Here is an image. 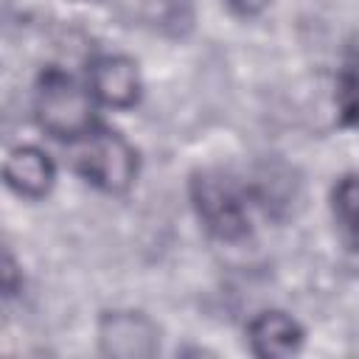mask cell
Here are the masks:
<instances>
[{
  "mask_svg": "<svg viewBox=\"0 0 359 359\" xmlns=\"http://www.w3.org/2000/svg\"><path fill=\"white\" fill-rule=\"evenodd\" d=\"M87 84L93 98L109 109H132L143 95V76L126 53H98L87 65Z\"/></svg>",
  "mask_w": 359,
  "mask_h": 359,
  "instance_id": "cell-5",
  "label": "cell"
},
{
  "mask_svg": "<svg viewBox=\"0 0 359 359\" xmlns=\"http://www.w3.org/2000/svg\"><path fill=\"white\" fill-rule=\"evenodd\" d=\"M238 17H258L261 11H266L269 8V3L272 0H224Z\"/></svg>",
  "mask_w": 359,
  "mask_h": 359,
  "instance_id": "cell-12",
  "label": "cell"
},
{
  "mask_svg": "<svg viewBox=\"0 0 359 359\" xmlns=\"http://www.w3.org/2000/svg\"><path fill=\"white\" fill-rule=\"evenodd\" d=\"M303 325L280 311V309H266L261 314H255L250 323H247V342H250V351L261 359H283V356H292L303 348Z\"/></svg>",
  "mask_w": 359,
  "mask_h": 359,
  "instance_id": "cell-7",
  "label": "cell"
},
{
  "mask_svg": "<svg viewBox=\"0 0 359 359\" xmlns=\"http://www.w3.org/2000/svg\"><path fill=\"white\" fill-rule=\"evenodd\" d=\"M20 289H22V275H20V266H17L14 255H11V250L6 247L3 250V294L14 297Z\"/></svg>",
  "mask_w": 359,
  "mask_h": 359,
  "instance_id": "cell-11",
  "label": "cell"
},
{
  "mask_svg": "<svg viewBox=\"0 0 359 359\" xmlns=\"http://www.w3.org/2000/svg\"><path fill=\"white\" fill-rule=\"evenodd\" d=\"M3 182L11 194L22 199H45L56 185V163L45 149L34 143H20L8 149L3 160Z\"/></svg>",
  "mask_w": 359,
  "mask_h": 359,
  "instance_id": "cell-6",
  "label": "cell"
},
{
  "mask_svg": "<svg viewBox=\"0 0 359 359\" xmlns=\"http://www.w3.org/2000/svg\"><path fill=\"white\" fill-rule=\"evenodd\" d=\"M95 98L90 84H81L62 67H45L34 90V118L36 126L62 143H76L90 135L95 121Z\"/></svg>",
  "mask_w": 359,
  "mask_h": 359,
  "instance_id": "cell-1",
  "label": "cell"
},
{
  "mask_svg": "<svg viewBox=\"0 0 359 359\" xmlns=\"http://www.w3.org/2000/svg\"><path fill=\"white\" fill-rule=\"evenodd\" d=\"M149 6H154V11L149 14V22L160 31H171L180 34V25H191V6L188 0H149Z\"/></svg>",
  "mask_w": 359,
  "mask_h": 359,
  "instance_id": "cell-10",
  "label": "cell"
},
{
  "mask_svg": "<svg viewBox=\"0 0 359 359\" xmlns=\"http://www.w3.org/2000/svg\"><path fill=\"white\" fill-rule=\"evenodd\" d=\"M191 205L202 227L219 241H241L250 233V210L236 182L219 171H196L188 182Z\"/></svg>",
  "mask_w": 359,
  "mask_h": 359,
  "instance_id": "cell-3",
  "label": "cell"
},
{
  "mask_svg": "<svg viewBox=\"0 0 359 359\" xmlns=\"http://www.w3.org/2000/svg\"><path fill=\"white\" fill-rule=\"evenodd\" d=\"M70 165L93 188L121 196L132 191L137 180L140 154L121 132L95 126L90 135L70 143Z\"/></svg>",
  "mask_w": 359,
  "mask_h": 359,
  "instance_id": "cell-2",
  "label": "cell"
},
{
  "mask_svg": "<svg viewBox=\"0 0 359 359\" xmlns=\"http://www.w3.org/2000/svg\"><path fill=\"white\" fill-rule=\"evenodd\" d=\"M337 107L342 123L359 126V39L348 48L345 65L337 76Z\"/></svg>",
  "mask_w": 359,
  "mask_h": 359,
  "instance_id": "cell-9",
  "label": "cell"
},
{
  "mask_svg": "<svg viewBox=\"0 0 359 359\" xmlns=\"http://www.w3.org/2000/svg\"><path fill=\"white\" fill-rule=\"evenodd\" d=\"M98 351L115 359H151L160 351V328L135 309L104 311L98 317Z\"/></svg>",
  "mask_w": 359,
  "mask_h": 359,
  "instance_id": "cell-4",
  "label": "cell"
},
{
  "mask_svg": "<svg viewBox=\"0 0 359 359\" xmlns=\"http://www.w3.org/2000/svg\"><path fill=\"white\" fill-rule=\"evenodd\" d=\"M331 213L348 238H359V174H345L334 182Z\"/></svg>",
  "mask_w": 359,
  "mask_h": 359,
  "instance_id": "cell-8",
  "label": "cell"
}]
</instances>
